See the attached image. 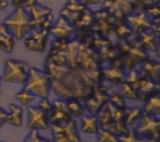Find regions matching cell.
Listing matches in <instances>:
<instances>
[{
  "instance_id": "cell-1",
  "label": "cell",
  "mask_w": 160,
  "mask_h": 142,
  "mask_svg": "<svg viewBox=\"0 0 160 142\" xmlns=\"http://www.w3.org/2000/svg\"><path fill=\"white\" fill-rule=\"evenodd\" d=\"M94 84L84 70L71 66L64 77L51 81V90L61 99H76L82 103L90 96Z\"/></svg>"
},
{
  "instance_id": "cell-2",
  "label": "cell",
  "mask_w": 160,
  "mask_h": 142,
  "mask_svg": "<svg viewBox=\"0 0 160 142\" xmlns=\"http://www.w3.org/2000/svg\"><path fill=\"white\" fill-rule=\"evenodd\" d=\"M97 116L99 127L110 131L117 136L128 131L123 109L114 106L109 101L100 110Z\"/></svg>"
},
{
  "instance_id": "cell-3",
  "label": "cell",
  "mask_w": 160,
  "mask_h": 142,
  "mask_svg": "<svg viewBox=\"0 0 160 142\" xmlns=\"http://www.w3.org/2000/svg\"><path fill=\"white\" fill-rule=\"evenodd\" d=\"M2 24L12 33L15 39L23 40L34 28V24L24 8H18L6 18Z\"/></svg>"
},
{
  "instance_id": "cell-4",
  "label": "cell",
  "mask_w": 160,
  "mask_h": 142,
  "mask_svg": "<svg viewBox=\"0 0 160 142\" xmlns=\"http://www.w3.org/2000/svg\"><path fill=\"white\" fill-rule=\"evenodd\" d=\"M51 81L44 71L32 66L28 69V77L24 87L36 97L48 98L51 90Z\"/></svg>"
},
{
  "instance_id": "cell-5",
  "label": "cell",
  "mask_w": 160,
  "mask_h": 142,
  "mask_svg": "<svg viewBox=\"0 0 160 142\" xmlns=\"http://www.w3.org/2000/svg\"><path fill=\"white\" fill-rule=\"evenodd\" d=\"M29 63L25 61L8 58L5 61L2 81L6 83L24 85L28 77Z\"/></svg>"
},
{
  "instance_id": "cell-6",
  "label": "cell",
  "mask_w": 160,
  "mask_h": 142,
  "mask_svg": "<svg viewBox=\"0 0 160 142\" xmlns=\"http://www.w3.org/2000/svg\"><path fill=\"white\" fill-rule=\"evenodd\" d=\"M138 124L135 128L139 138L144 141H158L160 126L159 118L142 111Z\"/></svg>"
},
{
  "instance_id": "cell-7",
  "label": "cell",
  "mask_w": 160,
  "mask_h": 142,
  "mask_svg": "<svg viewBox=\"0 0 160 142\" xmlns=\"http://www.w3.org/2000/svg\"><path fill=\"white\" fill-rule=\"evenodd\" d=\"M117 44L121 52L119 59L125 70L135 68L148 56L146 51L134 46L129 39L119 41Z\"/></svg>"
},
{
  "instance_id": "cell-8",
  "label": "cell",
  "mask_w": 160,
  "mask_h": 142,
  "mask_svg": "<svg viewBox=\"0 0 160 142\" xmlns=\"http://www.w3.org/2000/svg\"><path fill=\"white\" fill-rule=\"evenodd\" d=\"M102 84L108 89H112L124 81L126 75L120 59L107 64L101 68Z\"/></svg>"
},
{
  "instance_id": "cell-9",
  "label": "cell",
  "mask_w": 160,
  "mask_h": 142,
  "mask_svg": "<svg viewBox=\"0 0 160 142\" xmlns=\"http://www.w3.org/2000/svg\"><path fill=\"white\" fill-rule=\"evenodd\" d=\"M108 89V88L102 84L95 83L90 96L81 103L85 111H87L91 115L97 116L109 101Z\"/></svg>"
},
{
  "instance_id": "cell-10",
  "label": "cell",
  "mask_w": 160,
  "mask_h": 142,
  "mask_svg": "<svg viewBox=\"0 0 160 142\" xmlns=\"http://www.w3.org/2000/svg\"><path fill=\"white\" fill-rule=\"evenodd\" d=\"M75 65L84 71L101 69L102 66L98 53L82 43L78 47Z\"/></svg>"
},
{
  "instance_id": "cell-11",
  "label": "cell",
  "mask_w": 160,
  "mask_h": 142,
  "mask_svg": "<svg viewBox=\"0 0 160 142\" xmlns=\"http://www.w3.org/2000/svg\"><path fill=\"white\" fill-rule=\"evenodd\" d=\"M53 139L56 142H79L81 138L75 120L72 118L67 123L49 124Z\"/></svg>"
},
{
  "instance_id": "cell-12",
  "label": "cell",
  "mask_w": 160,
  "mask_h": 142,
  "mask_svg": "<svg viewBox=\"0 0 160 142\" xmlns=\"http://www.w3.org/2000/svg\"><path fill=\"white\" fill-rule=\"evenodd\" d=\"M50 34L49 30L34 28L24 39V44L28 51L43 53Z\"/></svg>"
},
{
  "instance_id": "cell-13",
  "label": "cell",
  "mask_w": 160,
  "mask_h": 142,
  "mask_svg": "<svg viewBox=\"0 0 160 142\" xmlns=\"http://www.w3.org/2000/svg\"><path fill=\"white\" fill-rule=\"evenodd\" d=\"M27 111V128L29 129L47 130L49 128L48 114L38 106H28Z\"/></svg>"
},
{
  "instance_id": "cell-14",
  "label": "cell",
  "mask_w": 160,
  "mask_h": 142,
  "mask_svg": "<svg viewBox=\"0 0 160 142\" xmlns=\"http://www.w3.org/2000/svg\"><path fill=\"white\" fill-rule=\"evenodd\" d=\"M159 36H158L151 29L135 35L129 42L134 46L144 51L156 52L159 51Z\"/></svg>"
},
{
  "instance_id": "cell-15",
  "label": "cell",
  "mask_w": 160,
  "mask_h": 142,
  "mask_svg": "<svg viewBox=\"0 0 160 142\" xmlns=\"http://www.w3.org/2000/svg\"><path fill=\"white\" fill-rule=\"evenodd\" d=\"M104 8L117 18H126L135 13L131 0H104Z\"/></svg>"
},
{
  "instance_id": "cell-16",
  "label": "cell",
  "mask_w": 160,
  "mask_h": 142,
  "mask_svg": "<svg viewBox=\"0 0 160 142\" xmlns=\"http://www.w3.org/2000/svg\"><path fill=\"white\" fill-rule=\"evenodd\" d=\"M72 119V116L68 107L66 101L55 99L52 103V108L48 113L49 124H60L65 123Z\"/></svg>"
},
{
  "instance_id": "cell-17",
  "label": "cell",
  "mask_w": 160,
  "mask_h": 142,
  "mask_svg": "<svg viewBox=\"0 0 160 142\" xmlns=\"http://www.w3.org/2000/svg\"><path fill=\"white\" fill-rule=\"evenodd\" d=\"M139 65V68L138 73L139 77L146 78L154 83L159 84L160 63L159 61L148 56Z\"/></svg>"
},
{
  "instance_id": "cell-18",
  "label": "cell",
  "mask_w": 160,
  "mask_h": 142,
  "mask_svg": "<svg viewBox=\"0 0 160 142\" xmlns=\"http://www.w3.org/2000/svg\"><path fill=\"white\" fill-rule=\"evenodd\" d=\"M126 21L133 36L145 31L151 30L152 28L150 19L142 11H139L128 16L126 18Z\"/></svg>"
},
{
  "instance_id": "cell-19",
  "label": "cell",
  "mask_w": 160,
  "mask_h": 142,
  "mask_svg": "<svg viewBox=\"0 0 160 142\" xmlns=\"http://www.w3.org/2000/svg\"><path fill=\"white\" fill-rule=\"evenodd\" d=\"M76 29L66 19L60 16L58 19L54 23L49 33L55 39H71Z\"/></svg>"
},
{
  "instance_id": "cell-20",
  "label": "cell",
  "mask_w": 160,
  "mask_h": 142,
  "mask_svg": "<svg viewBox=\"0 0 160 142\" xmlns=\"http://www.w3.org/2000/svg\"><path fill=\"white\" fill-rule=\"evenodd\" d=\"M34 24L35 28L41 29L42 25L49 15L52 14L51 9L38 2L25 8Z\"/></svg>"
},
{
  "instance_id": "cell-21",
  "label": "cell",
  "mask_w": 160,
  "mask_h": 142,
  "mask_svg": "<svg viewBox=\"0 0 160 142\" xmlns=\"http://www.w3.org/2000/svg\"><path fill=\"white\" fill-rule=\"evenodd\" d=\"M159 84L140 77L137 89L138 99L141 103H144L152 96L159 93Z\"/></svg>"
},
{
  "instance_id": "cell-22",
  "label": "cell",
  "mask_w": 160,
  "mask_h": 142,
  "mask_svg": "<svg viewBox=\"0 0 160 142\" xmlns=\"http://www.w3.org/2000/svg\"><path fill=\"white\" fill-rule=\"evenodd\" d=\"M71 66H58L50 61L46 59L44 64V71L48 74L51 81L61 79L68 74L71 70Z\"/></svg>"
},
{
  "instance_id": "cell-23",
  "label": "cell",
  "mask_w": 160,
  "mask_h": 142,
  "mask_svg": "<svg viewBox=\"0 0 160 142\" xmlns=\"http://www.w3.org/2000/svg\"><path fill=\"white\" fill-rule=\"evenodd\" d=\"M15 46V38L12 33L2 24H0V50L11 53Z\"/></svg>"
},
{
  "instance_id": "cell-24",
  "label": "cell",
  "mask_w": 160,
  "mask_h": 142,
  "mask_svg": "<svg viewBox=\"0 0 160 142\" xmlns=\"http://www.w3.org/2000/svg\"><path fill=\"white\" fill-rule=\"evenodd\" d=\"M112 27V33L114 34L118 41L128 40L132 36V31L128 26L126 19L116 18Z\"/></svg>"
},
{
  "instance_id": "cell-25",
  "label": "cell",
  "mask_w": 160,
  "mask_h": 142,
  "mask_svg": "<svg viewBox=\"0 0 160 142\" xmlns=\"http://www.w3.org/2000/svg\"><path fill=\"white\" fill-rule=\"evenodd\" d=\"M9 113L5 119V124L16 127H21L22 124L23 110L22 107L15 104L10 103L8 105Z\"/></svg>"
},
{
  "instance_id": "cell-26",
  "label": "cell",
  "mask_w": 160,
  "mask_h": 142,
  "mask_svg": "<svg viewBox=\"0 0 160 142\" xmlns=\"http://www.w3.org/2000/svg\"><path fill=\"white\" fill-rule=\"evenodd\" d=\"M99 128L97 116L82 115L81 120V130L84 133L96 134Z\"/></svg>"
},
{
  "instance_id": "cell-27",
  "label": "cell",
  "mask_w": 160,
  "mask_h": 142,
  "mask_svg": "<svg viewBox=\"0 0 160 142\" xmlns=\"http://www.w3.org/2000/svg\"><path fill=\"white\" fill-rule=\"evenodd\" d=\"M142 108V111L154 116L160 114V98L159 93L152 96L145 101Z\"/></svg>"
},
{
  "instance_id": "cell-28",
  "label": "cell",
  "mask_w": 160,
  "mask_h": 142,
  "mask_svg": "<svg viewBox=\"0 0 160 142\" xmlns=\"http://www.w3.org/2000/svg\"><path fill=\"white\" fill-rule=\"evenodd\" d=\"M92 29L93 31L98 35L104 38H109V36L112 34L113 27L111 24L109 23L106 20L98 18L92 25Z\"/></svg>"
},
{
  "instance_id": "cell-29",
  "label": "cell",
  "mask_w": 160,
  "mask_h": 142,
  "mask_svg": "<svg viewBox=\"0 0 160 142\" xmlns=\"http://www.w3.org/2000/svg\"><path fill=\"white\" fill-rule=\"evenodd\" d=\"M123 111L124 113V122L128 126L133 125L140 118L142 109L141 107H126Z\"/></svg>"
},
{
  "instance_id": "cell-30",
  "label": "cell",
  "mask_w": 160,
  "mask_h": 142,
  "mask_svg": "<svg viewBox=\"0 0 160 142\" xmlns=\"http://www.w3.org/2000/svg\"><path fill=\"white\" fill-rule=\"evenodd\" d=\"M70 39H54L52 40L49 54H61L66 55Z\"/></svg>"
},
{
  "instance_id": "cell-31",
  "label": "cell",
  "mask_w": 160,
  "mask_h": 142,
  "mask_svg": "<svg viewBox=\"0 0 160 142\" xmlns=\"http://www.w3.org/2000/svg\"><path fill=\"white\" fill-rule=\"evenodd\" d=\"M118 93L124 99L133 101L138 100L136 90L126 81H123L119 84Z\"/></svg>"
},
{
  "instance_id": "cell-32",
  "label": "cell",
  "mask_w": 160,
  "mask_h": 142,
  "mask_svg": "<svg viewBox=\"0 0 160 142\" xmlns=\"http://www.w3.org/2000/svg\"><path fill=\"white\" fill-rule=\"evenodd\" d=\"M14 97L19 102L20 105L24 108L29 106L36 99V98L33 94H32L24 87L21 91L16 93Z\"/></svg>"
},
{
  "instance_id": "cell-33",
  "label": "cell",
  "mask_w": 160,
  "mask_h": 142,
  "mask_svg": "<svg viewBox=\"0 0 160 142\" xmlns=\"http://www.w3.org/2000/svg\"><path fill=\"white\" fill-rule=\"evenodd\" d=\"M68 107L72 116L75 118H78L85 114L86 111L79 101L76 99H72L66 101Z\"/></svg>"
},
{
  "instance_id": "cell-34",
  "label": "cell",
  "mask_w": 160,
  "mask_h": 142,
  "mask_svg": "<svg viewBox=\"0 0 160 142\" xmlns=\"http://www.w3.org/2000/svg\"><path fill=\"white\" fill-rule=\"evenodd\" d=\"M79 42L76 39L72 38L70 39L68 44V49L66 56L69 59L70 64L72 67H75V58L78 51V47L79 45Z\"/></svg>"
},
{
  "instance_id": "cell-35",
  "label": "cell",
  "mask_w": 160,
  "mask_h": 142,
  "mask_svg": "<svg viewBox=\"0 0 160 142\" xmlns=\"http://www.w3.org/2000/svg\"><path fill=\"white\" fill-rule=\"evenodd\" d=\"M107 93L109 95V101L114 106L124 109L126 107V104L124 98H122L120 95L118 94V93L114 91L108 89L107 91Z\"/></svg>"
},
{
  "instance_id": "cell-36",
  "label": "cell",
  "mask_w": 160,
  "mask_h": 142,
  "mask_svg": "<svg viewBox=\"0 0 160 142\" xmlns=\"http://www.w3.org/2000/svg\"><path fill=\"white\" fill-rule=\"evenodd\" d=\"M98 141L99 142H118L117 136L109 130L99 128L97 134Z\"/></svg>"
},
{
  "instance_id": "cell-37",
  "label": "cell",
  "mask_w": 160,
  "mask_h": 142,
  "mask_svg": "<svg viewBox=\"0 0 160 142\" xmlns=\"http://www.w3.org/2000/svg\"><path fill=\"white\" fill-rule=\"evenodd\" d=\"M117 139L118 141L121 142H136V141H144L142 139L139 138L136 133L135 128H131L129 131L122 135L118 136Z\"/></svg>"
},
{
  "instance_id": "cell-38",
  "label": "cell",
  "mask_w": 160,
  "mask_h": 142,
  "mask_svg": "<svg viewBox=\"0 0 160 142\" xmlns=\"http://www.w3.org/2000/svg\"><path fill=\"white\" fill-rule=\"evenodd\" d=\"M50 61L52 62L58 66H70V63L66 55L61 54H49L46 58Z\"/></svg>"
},
{
  "instance_id": "cell-39",
  "label": "cell",
  "mask_w": 160,
  "mask_h": 142,
  "mask_svg": "<svg viewBox=\"0 0 160 142\" xmlns=\"http://www.w3.org/2000/svg\"><path fill=\"white\" fill-rule=\"evenodd\" d=\"M30 133L24 138L23 141L26 142H49L51 140L42 137L39 134V130L31 129Z\"/></svg>"
},
{
  "instance_id": "cell-40",
  "label": "cell",
  "mask_w": 160,
  "mask_h": 142,
  "mask_svg": "<svg viewBox=\"0 0 160 142\" xmlns=\"http://www.w3.org/2000/svg\"><path fill=\"white\" fill-rule=\"evenodd\" d=\"M146 16L149 19L159 16V4H152L148 5L142 10Z\"/></svg>"
},
{
  "instance_id": "cell-41",
  "label": "cell",
  "mask_w": 160,
  "mask_h": 142,
  "mask_svg": "<svg viewBox=\"0 0 160 142\" xmlns=\"http://www.w3.org/2000/svg\"><path fill=\"white\" fill-rule=\"evenodd\" d=\"M87 7L88 6L81 3L78 0H69L63 8L72 11H82Z\"/></svg>"
},
{
  "instance_id": "cell-42",
  "label": "cell",
  "mask_w": 160,
  "mask_h": 142,
  "mask_svg": "<svg viewBox=\"0 0 160 142\" xmlns=\"http://www.w3.org/2000/svg\"><path fill=\"white\" fill-rule=\"evenodd\" d=\"M11 2L12 6L14 8H26L38 3L37 0H8Z\"/></svg>"
},
{
  "instance_id": "cell-43",
  "label": "cell",
  "mask_w": 160,
  "mask_h": 142,
  "mask_svg": "<svg viewBox=\"0 0 160 142\" xmlns=\"http://www.w3.org/2000/svg\"><path fill=\"white\" fill-rule=\"evenodd\" d=\"M42 111L46 113H49L52 108V104L50 103L48 98H42L38 103V106Z\"/></svg>"
},
{
  "instance_id": "cell-44",
  "label": "cell",
  "mask_w": 160,
  "mask_h": 142,
  "mask_svg": "<svg viewBox=\"0 0 160 142\" xmlns=\"http://www.w3.org/2000/svg\"><path fill=\"white\" fill-rule=\"evenodd\" d=\"M8 114V112L4 109L0 107V126L2 127V125L5 124V119L6 116Z\"/></svg>"
},
{
  "instance_id": "cell-45",
  "label": "cell",
  "mask_w": 160,
  "mask_h": 142,
  "mask_svg": "<svg viewBox=\"0 0 160 142\" xmlns=\"http://www.w3.org/2000/svg\"><path fill=\"white\" fill-rule=\"evenodd\" d=\"M78 1L86 6H89L91 5H96L100 3V0H78Z\"/></svg>"
},
{
  "instance_id": "cell-46",
  "label": "cell",
  "mask_w": 160,
  "mask_h": 142,
  "mask_svg": "<svg viewBox=\"0 0 160 142\" xmlns=\"http://www.w3.org/2000/svg\"><path fill=\"white\" fill-rule=\"evenodd\" d=\"M9 5V3L6 0H0V11L4 10Z\"/></svg>"
},
{
  "instance_id": "cell-47",
  "label": "cell",
  "mask_w": 160,
  "mask_h": 142,
  "mask_svg": "<svg viewBox=\"0 0 160 142\" xmlns=\"http://www.w3.org/2000/svg\"><path fill=\"white\" fill-rule=\"evenodd\" d=\"M145 1L147 3L148 5H151V4H155V3H154L153 0H145Z\"/></svg>"
},
{
  "instance_id": "cell-48",
  "label": "cell",
  "mask_w": 160,
  "mask_h": 142,
  "mask_svg": "<svg viewBox=\"0 0 160 142\" xmlns=\"http://www.w3.org/2000/svg\"><path fill=\"white\" fill-rule=\"evenodd\" d=\"M153 2L155 4H159V0H153Z\"/></svg>"
},
{
  "instance_id": "cell-49",
  "label": "cell",
  "mask_w": 160,
  "mask_h": 142,
  "mask_svg": "<svg viewBox=\"0 0 160 142\" xmlns=\"http://www.w3.org/2000/svg\"><path fill=\"white\" fill-rule=\"evenodd\" d=\"M1 82H2V78H1V76H0V88H1Z\"/></svg>"
},
{
  "instance_id": "cell-50",
  "label": "cell",
  "mask_w": 160,
  "mask_h": 142,
  "mask_svg": "<svg viewBox=\"0 0 160 142\" xmlns=\"http://www.w3.org/2000/svg\"><path fill=\"white\" fill-rule=\"evenodd\" d=\"M2 90L0 88V95L2 94Z\"/></svg>"
},
{
  "instance_id": "cell-51",
  "label": "cell",
  "mask_w": 160,
  "mask_h": 142,
  "mask_svg": "<svg viewBox=\"0 0 160 142\" xmlns=\"http://www.w3.org/2000/svg\"><path fill=\"white\" fill-rule=\"evenodd\" d=\"M1 128V126H0V128Z\"/></svg>"
}]
</instances>
